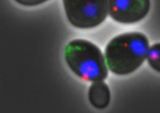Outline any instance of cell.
Instances as JSON below:
<instances>
[{"mask_svg":"<svg viewBox=\"0 0 160 113\" xmlns=\"http://www.w3.org/2000/svg\"><path fill=\"white\" fill-rule=\"evenodd\" d=\"M147 55L149 66L160 73V43L152 45L149 49Z\"/></svg>","mask_w":160,"mask_h":113,"instance_id":"obj_6","label":"cell"},{"mask_svg":"<svg viewBox=\"0 0 160 113\" xmlns=\"http://www.w3.org/2000/svg\"><path fill=\"white\" fill-rule=\"evenodd\" d=\"M18 4L24 6H36L46 3L48 0H14Z\"/></svg>","mask_w":160,"mask_h":113,"instance_id":"obj_7","label":"cell"},{"mask_svg":"<svg viewBox=\"0 0 160 113\" xmlns=\"http://www.w3.org/2000/svg\"><path fill=\"white\" fill-rule=\"evenodd\" d=\"M69 22L82 29L95 28L107 17L108 0H62Z\"/></svg>","mask_w":160,"mask_h":113,"instance_id":"obj_3","label":"cell"},{"mask_svg":"<svg viewBox=\"0 0 160 113\" xmlns=\"http://www.w3.org/2000/svg\"><path fill=\"white\" fill-rule=\"evenodd\" d=\"M89 102L96 109H105L110 102V90L106 83L102 81L94 82L88 92Z\"/></svg>","mask_w":160,"mask_h":113,"instance_id":"obj_5","label":"cell"},{"mask_svg":"<svg viewBox=\"0 0 160 113\" xmlns=\"http://www.w3.org/2000/svg\"><path fill=\"white\" fill-rule=\"evenodd\" d=\"M149 39L141 32H128L110 40L105 49V59L111 72L128 75L140 68L149 51Z\"/></svg>","mask_w":160,"mask_h":113,"instance_id":"obj_1","label":"cell"},{"mask_svg":"<svg viewBox=\"0 0 160 113\" xmlns=\"http://www.w3.org/2000/svg\"><path fill=\"white\" fill-rule=\"evenodd\" d=\"M150 0H109V13L114 21L122 24L136 23L146 17Z\"/></svg>","mask_w":160,"mask_h":113,"instance_id":"obj_4","label":"cell"},{"mask_svg":"<svg viewBox=\"0 0 160 113\" xmlns=\"http://www.w3.org/2000/svg\"><path fill=\"white\" fill-rule=\"evenodd\" d=\"M65 60L78 77L86 81H102L108 77L106 59L97 45L86 39H74L65 47Z\"/></svg>","mask_w":160,"mask_h":113,"instance_id":"obj_2","label":"cell"}]
</instances>
